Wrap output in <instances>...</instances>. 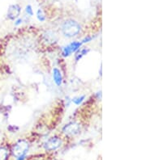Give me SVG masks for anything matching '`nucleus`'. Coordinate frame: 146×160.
Returning a JSON list of instances; mask_svg holds the SVG:
<instances>
[{
	"mask_svg": "<svg viewBox=\"0 0 146 160\" xmlns=\"http://www.w3.org/2000/svg\"><path fill=\"white\" fill-rule=\"evenodd\" d=\"M94 37H91V36H87V37H84V39L82 40V41H81V43H82V44L89 43V42H90V41H91L93 39H94Z\"/></svg>",
	"mask_w": 146,
	"mask_h": 160,
	"instance_id": "nucleus-15",
	"label": "nucleus"
},
{
	"mask_svg": "<svg viewBox=\"0 0 146 160\" xmlns=\"http://www.w3.org/2000/svg\"><path fill=\"white\" fill-rule=\"evenodd\" d=\"M62 130V133L68 137H74V136L80 133V125L76 121H72L70 123L65 125Z\"/></svg>",
	"mask_w": 146,
	"mask_h": 160,
	"instance_id": "nucleus-3",
	"label": "nucleus"
},
{
	"mask_svg": "<svg viewBox=\"0 0 146 160\" xmlns=\"http://www.w3.org/2000/svg\"><path fill=\"white\" fill-rule=\"evenodd\" d=\"M29 150V143L26 140H19L12 147V152L16 160H24L26 158V154Z\"/></svg>",
	"mask_w": 146,
	"mask_h": 160,
	"instance_id": "nucleus-2",
	"label": "nucleus"
},
{
	"mask_svg": "<svg viewBox=\"0 0 146 160\" xmlns=\"http://www.w3.org/2000/svg\"><path fill=\"white\" fill-rule=\"evenodd\" d=\"M52 77L53 80L55 83L56 84V86L60 87L62 83V75L61 73L60 70H58V68L55 67L52 70Z\"/></svg>",
	"mask_w": 146,
	"mask_h": 160,
	"instance_id": "nucleus-6",
	"label": "nucleus"
},
{
	"mask_svg": "<svg viewBox=\"0 0 146 160\" xmlns=\"http://www.w3.org/2000/svg\"><path fill=\"white\" fill-rule=\"evenodd\" d=\"M25 12L27 14L28 16H33V8H32L31 5H27L25 7Z\"/></svg>",
	"mask_w": 146,
	"mask_h": 160,
	"instance_id": "nucleus-14",
	"label": "nucleus"
},
{
	"mask_svg": "<svg viewBox=\"0 0 146 160\" xmlns=\"http://www.w3.org/2000/svg\"><path fill=\"white\" fill-rule=\"evenodd\" d=\"M82 45H83V44L81 43V41H73V42L69 44L68 46L70 48L72 53H76V52H77L79 49H80Z\"/></svg>",
	"mask_w": 146,
	"mask_h": 160,
	"instance_id": "nucleus-9",
	"label": "nucleus"
},
{
	"mask_svg": "<svg viewBox=\"0 0 146 160\" xmlns=\"http://www.w3.org/2000/svg\"><path fill=\"white\" fill-rule=\"evenodd\" d=\"M37 19L40 22H44L46 20V19L45 14H44V12H43V11L41 10V8L37 9Z\"/></svg>",
	"mask_w": 146,
	"mask_h": 160,
	"instance_id": "nucleus-12",
	"label": "nucleus"
},
{
	"mask_svg": "<svg viewBox=\"0 0 146 160\" xmlns=\"http://www.w3.org/2000/svg\"><path fill=\"white\" fill-rule=\"evenodd\" d=\"M72 51H71V49H70V48H69V46H68V45L62 48V54L63 57H65V58L69 57V56H71V54H72Z\"/></svg>",
	"mask_w": 146,
	"mask_h": 160,
	"instance_id": "nucleus-13",
	"label": "nucleus"
},
{
	"mask_svg": "<svg viewBox=\"0 0 146 160\" xmlns=\"http://www.w3.org/2000/svg\"><path fill=\"white\" fill-rule=\"evenodd\" d=\"M21 12V8L19 4H12L8 8L7 16L9 20H16L17 18H19Z\"/></svg>",
	"mask_w": 146,
	"mask_h": 160,
	"instance_id": "nucleus-5",
	"label": "nucleus"
},
{
	"mask_svg": "<svg viewBox=\"0 0 146 160\" xmlns=\"http://www.w3.org/2000/svg\"><path fill=\"white\" fill-rule=\"evenodd\" d=\"M46 157L43 156V155H38V156L33 157L30 160H46Z\"/></svg>",
	"mask_w": 146,
	"mask_h": 160,
	"instance_id": "nucleus-16",
	"label": "nucleus"
},
{
	"mask_svg": "<svg viewBox=\"0 0 146 160\" xmlns=\"http://www.w3.org/2000/svg\"><path fill=\"white\" fill-rule=\"evenodd\" d=\"M89 49L88 48H84V49H79L77 52H76V54H75V60L77 62V61H80L82 58L85 56L86 54H88V53L89 52Z\"/></svg>",
	"mask_w": 146,
	"mask_h": 160,
	"instance_id": "nucleus-8",
	"label": "nucleus"
},
{
	"mask_svg": "<svg viewBox=\"0 0 146 160\" xmlns=\"http://www.w3.org/2000/svg\"><path fill=\"white\" fill-rule=\"evenodd\" d=\"M85 98L86 96H84V95L80 96H76V97L72 98V103H74L76 105H80V104H81V103L84 102V100H85Z\"/></svg>",
	"mask_w": 146,
	"mask_h": 160,
	"instance_id": "nucleus-11",
	"label": "nucleus"
},
{
	"mask_svg": "<svg viewBox=\"0 0 146 160\" xmlns=\"http://www.w3.org/2000/svg\"><path fill=\"white\" fill-rule=\"evenodd\" d=\"M62 144V141L57 136L52 137L51 138H49L48 140L44 143V148L48 151H52V150H55L58 148H59Z\"/></svg>",
	"mask_w": 146,
	"mask_h": 160,
	"instance_id": "nucleus-4",
	"label": "nucleus"
},
{
	"mask_svg": "<svg viewBox=\"0 0 146 160\" xmlns=\"http://www.w3.org/2000/svg\"><path fill=\"white\" fill-rule=\"evenodd\" d=\"M44 41L46 42L47 44H54L56 43L58 41V37L54 32L48 31L46 33H44Z\"/></svg>",
	"mask_w": 146,
	"mask_h": 160,
	"instance_id": "nucleus-7",
	"label": "nucleus"
},
{
	"mask_svg": "<svg viewBox=\"0 0 146 160\" xmlns=\"http://www.w3.org/2000/svg\"><path fill=\"white\" fill-rule=\"evenodd\" d=\"M9 156V150L6 147H0V160H7Z\"/></svg>",
	"mask_w": 146,
	"mask_h": 160,
	"instance_id": "nucleus-10",
	"label": "nucleus"
},
{
	"mask_svg": "<svg viewBox=\"0 0 146 160\" xmlns=\"http://www.w3.org/2000/svg\"><path fill=\"white\" fill-rule=\"evenodd\" d=\"M23 22V20L20 19V18H17L16 20H15V26H19Z\"/></svg>",
	"mask_w": 146,
	"mask_h": 160,
	"instance_id": "nucleus-17",
	"label": "nucleus"
},
{
	"mask_svg": "<svg viewBox=\"0 0 146 160\" xmlns=\"http://www.w3.org/2000/svg\"><path fill=\"white\" fill-rule=\"evenodd\" d=\"M80 30H81V26L74 20H65L62 25V34L68 38L77 36L80 33Z\"/></svg>",
	"mask_w": 146,
	"mask_h": 160,
	"instance_id": "nucleus-1",
	"label": "nucleus"
}]
</instances>
